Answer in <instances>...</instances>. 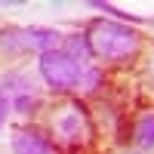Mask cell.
Returning <instances> with one entry per match:
<instances>
[{
    "mask_svg": "<svg viewBox=\"0 0 154 154\" xmlns=\"http://www.w3.org/2000/svg\"><path fill=\"white\" fill-rule=\"evenodd\" d=\"M86 37H89V46H93V56L105 59V62H123L139 53V34L130 25H120V22L99 19L89 25Z\"/></svg>",
    "mask_w": 154,
    "mask_h": 154,
    "instance_id": "6da1fadb",
    "label": "cell"
},
{
    "mask_svg": "<svg viewBox=\"0 0 154 154\" xmlns=\"http://www.w3.org/2000/svg\"><path fill=\"white\" fill-rule=\"evenodd\" d=\"M37 68H40V77L46 80V86L53 89V93H71V89H77L80 71H83V65L77 59H71L65 49H49V53H43L40 62H37Z\"/></svg>",
    "mask_w": 154,
    "mask_h": 154,
    "instance_id": "7a4b0ae2",
    "label": "cell"
},
{
    "mask_svg": "<svg viewBox=\"0 0 154 154\" xmlns=\"http://www.w3.org/2000/svg\"><path fill=\"white\" fill-rule=\"evenodd\" d=\"M0 49L3 53H49V49H62V34L53 28H6L0 31Z\"/></svg>",
    "mask_w": 154,
    "mask_h": 154,
    "instance_id": "3957f363",
    "label": "cell"
},
{
    "mask_svg": "<svg viewBox=\"0 0 154 154\" xmlns=\"http://www.w3.org/2000/svg\"><path fill=\"white\" fill-rule=\"evenodd\" d=\"M56 130L68 139V142H80L83 139V133H89V123H86V114H83V108L80 105H71V108H65V114L56 120Z\"/></svg>",
    "mask_w": 154,
    "mask_h": 154,
    "instance_id": "277c9868",
    "label": "cell"
},
{
    "mask_svg": "<svg viewBox=\"0 0 154 154\" xmlns=\"http://www.w3.org/2000/svg\"><path fill=\"white\" fill-rule=\"evenodd\" d=\"M12 151L16 154H53V142L34 130H19L12 139Z\"/></svg>",
    "mask_w": 154,
    "mask_h": 154,
    "instance_id": "5b68a950",
    "label": "cell"
},
{
    "mask_svg": "<svg viewBox=\"0 0 154 154\" xmlns=\"http://www.w3.org/2000/svg\"><path fill=\"white\" fill-rule=\"evenodd\" d=\"M65 53L83 65L86 59H93V46H89V37H86V34H71V37H65Z\"/></svg>",
    "mask_w": 154,
    "mask_h": 154,
    "instance_id": "8992f818",
    "label": "cell"
},
{
    "mask_svg": "<svg viewBox=\"0 0 154 154\" xmlns=\"http://www.w3.org/2000/svg\"><path fill=\"white\" fill-rule=\"evenodd\" d=\"M136 145L139 148H154V111L145 114L136 123Z\"/></svg>",
    "mask_w": 154,
    "mask_h": 154,
    "instance_id": "52a82bcc",
    "label": "cell"
},
{
    "mask_svg": "<svg viewBox=\"0 0 154 154\" xmlns=\"http://www.w3.org/2000/svg\"><path fill=\"white\" fill-rule=\"evenodd\" d=\"M93 6L96 9H102V12H108V16H114V19H120V22H145L142 16H133V12H123V9H117L114 3H105V0H93Z\"/></svg>",
    "mask_w": 154,
    "mask_h": 154,
    "instance_id": "ba28073f",
    "label": "cell"
},
{
    "mask_svg": "<svg viewBox=\"0 0 154 154\" xmlns=\"http://www.w3.org/2000/svg\"><path fill=\"white\" fill-rule=\"evenodd\" d=\"M99 83H102V74H99V68H89V65H83V71H80V83H77V86H83V89H99Z\"/></svg>",
    "mask_w": 154,
    "mask_h": 154,
    "instance_id": "9c48e42d",
    "label": "cell"
},
{
    "mask_svg": "<svg viewBox=\"0 0 154 154\" xmlns=\"http://www.w3.org/2000/svg\"><path fill=\"white\" fill-rule=\"evenodd\" d=\"M12 108H16L19 114H28V111L34 108V96H31V93H22V96H16V102H12Z\"/></svg>",
    "mask_w": 154,
    "mask_h": 154,
    "instance_id": "30bf717a",
    "label": "cell"
},
{
    "mask_svg": "<svg viewBox=\"0 0 154 154\" xmlns=\"http://www.w3.org/2000/svg\"><path fill=\"white\" fill-rule=\"evenodd\" d=\"M12 111V105H9V99L6 96H0V130H3V123H6V114Z\"/></svg>",
    "mask_w": 154,
    "mask_h": 154,
    "instance_id": "8fae6325",
    "label": "cell"
}]
</instances>
